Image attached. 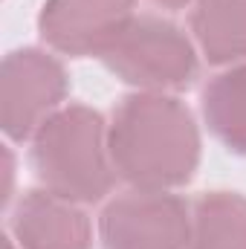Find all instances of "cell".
I'll use <instances>...</instances> for the list:
<instances>
[{"label": "cell", "instance_id": "6da1fadb", "mask_svg": "<svg viewBox=\"0 0 246 249\" xmlns=\"http://www.w3.org/2000/svg\"><path fill=\"white\" fill-rule=\"evenodd\" d=\"M107 151L116 177L130 188L171 191L197 174L200 127L174 93H130L113 107Z\"/></svg>", "mask_w": 246, "mask_h": 249}, {"label": "cell", "instance_id": "7a4b0ae2", "mask_svg": "<svg viewBox=\"0 0 246 249\" xmlns=\"http://www.w3.org/2000/svg\"><path fill=\"white\" fill-rule=\"evenodd\" d=\"M29 165L41 188L78 206L110 194L116 171L107 151V124L87 105H64L29 139Z\"/></svg>", "mask_w": 246, "mask_h": 249}, {"label": "cell", "instance_id": "3957f363", "mask_svg": "<svg viewBox=\"0 0 246 249\" xmlns=\"http://www.w3.org/2000/svg\"><path fill=\"white\" fill-rule=\"evenodd\" d=\"M102 64L142 93H180L200 75L197 44L159 15H136L107 47Z\"/></svg>", "mask_w": 246, "mask_h": 249}, {"label": "cell", "instance_id": "277c9868", "mask_svg": "<svg viewBox=\"0 0 246 249\" xmlns=\"http://www.w3.org/2000/svg\"><path fill=\"white\" fill-rule=\"evenodd\" d=\"M70 93L64 64L38 47L12 50L0 67V124L12 142H29Z\"/></svg>", "mask_w": 246, "mask_h": 249}, {"label": "cell", "instance_id": "5b68a950", "mask_svg": "<svg viewBox=\"0 0 246 249\" xmlns=\"http://www.w3.org/2000/svg\"><path fill=\"white\" fill-rule=\"evenodd\" d=\"M191 209L171 191L130 188L105 203L99 241L105 249H185Z\"/></svg>", "mask_w": 246, "mask_h": 249}, {"label": "cell", "instance_id": "8992f818", "mask_svg": "<svg viewBox=\"0 0 246 249\" xmlns=\"http://www.w3.org/2000/svg\"><path fill=\"white\" fill-rule=\"evenodd\" d=\"M136 18V0H47L38 32L53 53L70 58H102Z\"/></svg>", "mask_w": 246, "mask_h": 249}, {"label": "cell", "instance_id": "52a82bcc", "mask_svg": "<svg viewBox=\"0 0 246 249\" xmlns=\"http://www.w3.org/2000/svg\"><path fill=\"white\" fill-rule=\"evenodd\" d=\"M9 235L20 249H90L93 223L84 209L47 188L23 191L9 214Z\"/></svg>", "mask_w": 246, "mask_h": 249}, {"label": "cell", "instance_id": "ba28073f", "mask_svg": "<svg viewBox=\"0 0 246 249\" xmlns=\"http://www.w3.org/2000/svg\"><path fill=\"white\" fill-rule=\"evenodd\" d=\"M188 26L209 64H246V0H197Z\"/></svg>", "mask_w": 246, "mask_h": 249}, {"label": "cell", "instance_id": "9c48e42d", "mask_svg": "<svg viewBox=\"0 0 246 249\" xmlns=\"http://www.w3.org/2000/svg\"><path fill=\"white\" fill-rule=\"evenodd\" d=\"M200 113L209 133L226 151L246 157V64L226 67L206 81Z\"/></svg>", "mask_w": 246, "mask_h": 249}, {"label": "cell", "instance_id": "30bf717a", "mask_svg": "<svg viewBox=\"0 0 246 249\" xmlns=\"http://www.w3.org/2000/svg\"><path fill=\"white\" fill-rule=\"evenodd\" d=\"M185 249H246V197L238 191H206L191 206Z\"/></svg>", "mask_w": 246, "mask_h": 249}, {"label": "cell", "instance_id": "8fae6325", "mask_svg": "<svg viewBox=\"0 0 246 249\" xmlns=\"http://www.w3.org/2000/svg\"><path fill=\"white\" fill-rule=\"evenodd\" d=\"M151 3H157V6H162V9H171V12H177V9H185V6H194L197 0H151Z\"/></svg>", "mask_w": 246, "mask_h": 249}, {"label": "cell", "instance_id": "7c38bea8", "mask_svg": "<svg viewBox=\"0 0 246 249\" xmlns=\"http://www.w3.org/2000/svg\"><path fill=\"white\" fill-rule=\"evenodd\" d=\"M3 249H20V247H18V244H15V238H12V235H9V238H6V241H3Z\"/></svg>", "mask_w": 246, "mask_h": 249}]
</instances>
